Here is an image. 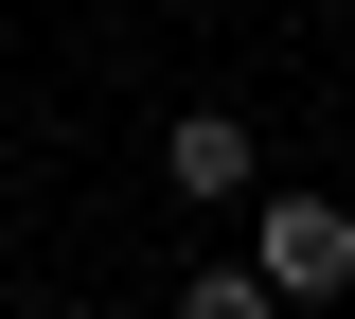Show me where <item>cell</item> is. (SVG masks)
<instances>
[{"mask_svg": "<svg viewBox=\"0 0 355 319\" xmlns=\"http://www.w3.org/2000/svg\"><path fill=\"white\" fill-rule=\"evenodd\" d=\"M0 319H71V302H53V284H18V302H0Z\"/></svg>", "mask_w": 355, "mask_h": 319, "instance_id": "4", "label": "cell"}, {"mask_svg": "<svg viewBox=\"0 0 355 319\" xmlns=\"http://www.w3.org/2000/svg\"><path fill=\"white\" fill-rule=\"evenodd\" d=\"M178 319H284V302H266L249 248H214V266H178Z\"/></svg>", "mask_w": 355, "mask_h": 319, "instance_id": "3", "label": "cell"}, {"mask_svg": "<svg viewBox=\"0 0 355 319\" xmlns=\"http://www.w3.org/2000/svg\"><path fill=\"white\" fill-rule=\"evenodd\" d=\"M160 178L196 195V213H231V195L266 178V142H249V107H178V125H160Z\"/></svg>", "mask_w": 355, "mask_h": 319, "instance_id": "2", "label": "cell"}, {"mask_svg": "<svg viewBox=\"0 0 355 319\" xmlns=\"http://www.w3.org/2000/svg\"><path fill=\"white\" fill-rule=\"evenodd\" d=\"M249 266H266V302H284V319H302V302H355V213H338V195L249 178Z\"/></svg>", "mask_w": 355, "mask_h": 319, "instance_id": "1", "label": "cell"}]
</instances>
